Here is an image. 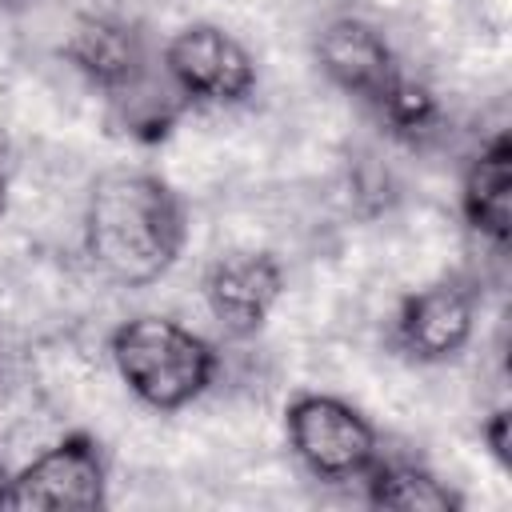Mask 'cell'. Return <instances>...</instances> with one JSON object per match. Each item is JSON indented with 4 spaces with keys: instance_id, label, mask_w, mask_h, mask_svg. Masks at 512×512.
<instances>
[{
    "instance_id": "6da1fadb",
    "label": "cell",
    "mask_w": 512,
    "mask_h": 512,
    "mask_svg": "<svg viewBox=\"0 0 512 512\" xmlns=\"http://www.w3.org/2000/svg\"><path fill=\"white\" fill-rule=\"evenodd\" d=\"M188 240L180 192L144 168L100 172L84 204V252L92 268L124 288H144L172 272Z\"/></svg>"
},
{
    "instance_id": "7a4b0ae2",
    "label": "cell",
    "mask_w": 512,
    "mask_h": 512,
    "mask_svg": "<svg viewBox=\"0 0 512 512\" xmlns=\"http://www.w3.org/2000/svg\"><path fill=\"white\" fill-rule=\"evenodd\" d=\"M108 356L128 392L156 412H176L200 400L220 372V352L212 340L156 312L116 324L108 336Z\"/></svg>"
},
{
    "instance_id": "3957f363",
    "label": "cell",
    "mask_w": 512,
    "mask_h": 512,
    "mask_svg": "<svg viewBox=\"0 0 512 512\" xmlns=\"http://www.w3.org/2000/svg\"><path fill=\"white\" fill-rule=\"evenodd\" d=\"M284 436L300 468L324 484L364 480L380 460V436L372 420L328 392H296L284 404Z\"/></svg>"
},
{
    "instance_id": "277c9868",
    "label": "cell",
    "mask_w": 512,
    "mask_h": 512,
    "mask_svg": "<svg viewBox=\"0 0 512 512\" xmlns=\"http://www.w3.org/2000/svg\"><path fill=\"white\" fill-rule=\"evenodd\" d=\"M160 64L188 104L236 108V104H248L260 84L252 52L232 32L208 20H196L172 32L160 48Z\"/></svg>"
},
{
    "instance_id": "5b68a950",
    "label": "cell",
    "mask_w": 512,
    "mask_h": 512,
    "mask_svg": "<svg viewBox=\"0 0 512 512\" xmlns=\"http://www.w3.org/2000/svg\"><path fill=\"white\" fill-rule=\"evenodd\" d=\"M108 504V464L92 432H68L20 472H12L0 508L28 512H92Z\"/></svg>"
},
{
    "instance_id": "8992f818",
    "label": "cell",
    "mask_w": 512,
    "mask_h": 512,
    "mask_svg": "<svg viewBox=\"0 0 512 512\" xmlns=\"http://www.w3.org/2000/svg\"><path fill=\"white\" fill-rule=\"evenodd\" d=\"M200 292L212 320L228 336L248 340L268 324L284 296V264L264 248H232L204 268Z\"/></svg>"
},
{
    "instance_id": "52a82bcc",
    "label": "cell",
    "mask_w": 512,
    "mask_h": 512,
    "mask_svg": "<svg viewBox=\"0 0 512 512\" xmlns=\"http://www.w3.org/2000/svg\"><path fill=\"white\" fill-rule=\"evenodd\" d=\"M476 328V296L460 280H436L408 292L392 316V344L412 364L456 360Z\"/></svg>"
},
{
    "instance_id": "ba28073f",
    "label": "cell",
    "mask_w": 512,
    "mask_h": 512,
    "mask_svg": "<svg viewBox=\"0 0 512 512\" xmlns=\"http://www.w3.org/2000/svg\"><path fill=\"white\" fill-rule=\"evenodd\" d=\"M316 64L344 96L360 100L372 112H380L388 104V96L396 92V84L404 80L400 60H396L392 44L384 40V32L356 16H340L320 28Z\"/></svg>"
},
{
    "instance_id": "9c48e42d",
    "label": "cell",
    "mask_w": 512,
    "mask_h": 512,
    "mask_svg": "<svg viewBox=\"0 0 512 512\" xmlns=\"http://www.w3.org/2000/svg\"><path fill=\"white\" fill-rule=\"evenodd\" d=\"M64 60L100 92L112 96L156 64L144 32L120 16H84L64 40Z\"/></svg>"
},
{
    "instance_id": "30bf717a",
    "label": "cell",
    "mask_w": 512,
    "mask_h": 512,
    "mask_svg": "<svg viewBox=\"0 0 512 512\" xmlns=\"http://www.w3.org/2000/svg\"><path fill=\"white\" fill-rule=\"evenodd\" d=\"M464 224L488 244L504 248L512 236V140L496 132L464 168L460 180Z\"/></svg>"
},
{
    "instance_id": "8fae6325",
    "label": "cell",
    "mask_w": 512,
    "mask_h": 512,
    "mask_svg": "<svg viewBox=\"0 0 512 512\" xmlns=\"http://www.w3.org/2000/svg\"><path fill=\"white\" fill-rule=\"evenodd\" d=\"M104 104H108V120H112L124 136L140 140V144L164 140V136L176 128V120L192 108V104L184 100V92L172 84V76L164 72L160 56H156V64H152L148 72H140L136 80H128L120 92L104 96Z\"/></svg>"
},
{
    "instance_id": "7c38bea8",
    "label": "cell",
    "mask_w": 512,
    "mask_h": 512,
    "mask_svg": "<svg viewBox=\"0 0 512 512\" xmlns=\"http://www.w3.org/2000/svg\"><path fill=\"white\" fill-rule=\"evenodd\" d=\"M360 484L372 508H396V512H460L464 508V500L448 488V480H440L424 464L388 460L384 452Z\"/></svg>"
},
{
    "instance_id": "4fadbf2b",
    "label": "cell",
    "mask_w": 512,
    "mask_h": 512,
    "mask_svg": "<svg viewBox=\"0 0 512 512\" xmlns=\"http://www.w3.org/2000/svg\"><path fill=\"white\" fill-rule=\"evenodd\" d=\"M480 440L488 444L492 460H496L500 468H508V408H496V412L480 424Z\"/></svg>"
},
{
    "instance_id": "5bb4252c",
    "label": "cell",
    "mask_w": 512,
    "mask_h": 512,
    "mask_svg": "<svg viewBox=\"0 0 512 512\" xmlns=\"http://www.w3.org/2000/svg\"><path fill=\"white\" fill-rule=\"evenodd\" d=\"M8 180H12V168H8V148L0 144V216L8 208Z\"/></svg>"
},
{
    "instance_id": "9a60e30c",
    "label": "cell",
    "mask_w": 512,
    "mask_h": 512,
    "mask_svg": "<svg viewBox=\"0 0 512 512\" xmlns=\"http://www.w3.org/2000/svg\"><path fill=\"white\" fill-rule=\"evenodd\" d=\"M8 480H12V472H8V464H4V456H0V500H4V488H8Z\"/></svg>"
}]
</instances>
